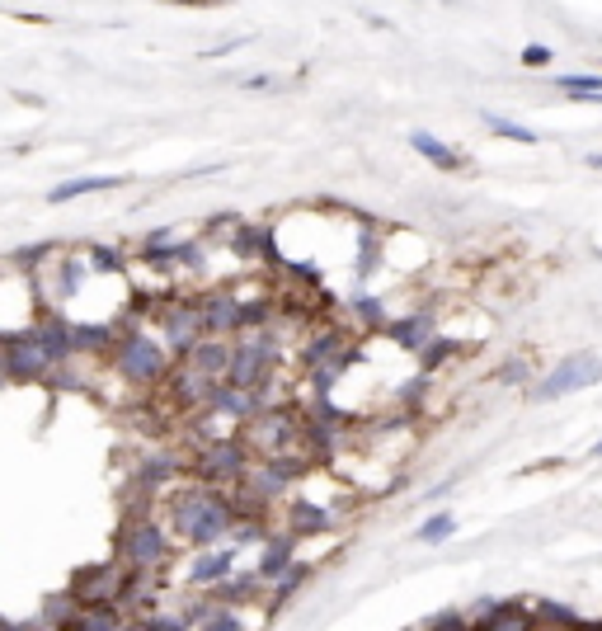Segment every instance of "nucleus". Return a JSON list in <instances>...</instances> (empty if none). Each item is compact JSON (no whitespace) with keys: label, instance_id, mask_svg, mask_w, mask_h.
<instances>
[{"label":"nucleus","instance_id":"16","mask_svg":"<svg viewBox=\"0 0 602 631\" xmlns=\"http://www.w3.org/2000/svg\"><path fill=\"white\" fill-rule=\"evenodd\" d=\"M386 335L400 344V348H414V354H419V348L428 344V335H433V311L424 307L419 316H405V321H395Z\"/></svg>","mask_w":602,"mask_h":631},{"label":"nucleus","instance_id":"25","mask_svg":"<svg viewBox=\"0 0 602 631\" xmlns=\"http://www.w3.org/2000/svg\"><path fill=\"white\" fill-rule=\"evenodd\" d=\"M452 354H457V344H452V340L428 335V344L419 348V368H424V373H433V368H438V363H447Z\"/></svg>","mask_w":602,"mask_h":631},{"label":"nucleus","instance_id":"24","mask_svg":"<svg viewBox=\"0 0 602 631\" xmlns=\"http://www.w3.org/2000/svg\"><path fill=\"white\" fill-rule=\"evenodd\" d=\"M556 86L570 99H602V76H560Z\"/></svg>","mask_w":602,"mask_h":631},{"label":"nucleus","instance_id":"12","mask_svg":"<svg viewBox=\"0 0 602 631\" xmlns=\"http://www.w3.org/2000/svg\"><path fill=\"white\" fill-rule=\"evenodd\" d=\"M198 311H203L207 335H240V325H245L236 292H207L203 302H198Z\"/></svg>","mask_w":602,"mask_h":631},{"label":"nucleus","instance_id":"8","mask_svg":"<svg viewBox=\"0 0 602 631\" xmlns=\"http://www.w3.org/2000/svg\"><path fill=\"white\" fill-rule=\"evenodd\" d=\"M127 579H132V570H123V566H85L71 579V594L80 599V608H109L123 599Z\"/></svg>","mask_w":602,"mask_h":631},{"label":"nucleus","instance_id":"28","mask_svg":"<svg viewBox=\"0 0 602 631\" xmlns=\"http://www.w3.org/2000/svg\"><path fill=\"white\" fill-rule=\"evenodd\" d=\"M71 627H80V631H109V627H123V618H118V612H80Z\"/></svg>","mask_w":602,"mask_h":631},{"label":"nucleus","instance_id":"36","mask_svg":"<svg viewBox=\"0 0 602 631\" xmlns=\"http://www.w3.org/2000/svg\"><path fill=\"white\" fill-rule=\"evenodd\" d=\"M170 5H216V0H170Z\"/></svg>","mask_w":602,"mask_h":631},{"label":"nucleus","instance_id":"37","mask_svg":"<svg viewBox=\"0 0 602 631\" xmlns=\"http://www.w3.org/2000/svg\"><path fill=\"white\" fill-rule=\"evenodd\" d=\"M589 165H593V170H602V156H589Z\"/></svg>","mask_w":602,"mask_h":631},{"label":"nucleus","instance_id":"29","mask_svg":"<svg viewBox=\"0 0 602 631\" xmlns=\"http://www.w3.org/2000/svg\"><path fill=\"white\" fill-rule=\"evenodd\" d=\"M541 608H546V612H532L537 622H550V627H560V622H579L574 612H570V608H560V603H541Z\"/></svg>","mask_w":602,"mask_h":631},{"label":"nucleus","instance_id":"23","mask_svg":"<svg viewBox=\"0 0 602 631\" xmlns=\"http://www.w3.org/2000/svg\"><path fill=\"white\" fill-rule=\"evenodd\" d=\"M484 123H490L494 137H508V142H517V146H537V132H532V127H517V123H508V119H499V113H484Z\"/></svg>","mask_w":602,"mask_h":631},{"label":"nucleus","instance_id":"27","mask_svg":"<svg viewBox=\"0 0 602 631\" xmlns=\"http://www.w3.org/2000/svg\"><path fill=\"white\" fill-rule=\"evenodd\" d=\"M170 476H175V457L156 453V457L142 462V480H146V486H160V480H170Z\"/></svg>","mask_w":602,"mask_h":631},{"label":"nucleus","instance_id":"15","mask_svg":"<svg viewBox=\"0 0 602 631\" xmlns=\"http://www.w3.org/2000/svg\"><path fill=\"white\" fill-rule=\"evenodd\" d=\"M231 566H236V546H216V552L198 556L193 570H189V585H216V579H226Z\"/></svg>","mask_w":602,"mask_h":631},{"label":"nucleus","instance_id":"1","mask_svg":"<svg viewBox=\"0 0 602 631\" xmlns=\"http://www.w3.org/2000/svg\"><path fill=\"white\" fill-rule=\"evenodd\" d=\"M170 523H175V533L183 542L216 546L231 533V523H236V500H231L222 486H207V480H203V486H189L183 495H175Z\"/></svg>","mask_w":602,"mask_h":631},{"label":"nucleus","instance_id":"3","mask_svg":"<svg viewBox=\"0 0 602 631\" xmlns=\"http://www.w3.org/2000/svg\"><path fill=\"white\" fill-rule=\"evenodd\" d=\"M593 381H602V358L598 354H574L565 358L560 368H550L537 387L527 391V401H560V396H574V391H589Z\"/></svg>","mask_w":602,"mask_h":631},{"label":"nucleus","instance_id":"19","mask_svg":"<svg viewBox=\"0 0 602 631\" xmlns=\"http://www.w3.org/2000/svg\"><path fill=\"white\" fill-rule=\"evenodd\" d=\"M410 146H414V152H419L428 165H438V170H457V165H461V156L452 152L447 142H438V137H433V132H414V137H410Z\"/></svg>","mask_w":602,"mask_h":631},{"label":"nucleus","instance_id":"10","mask_svg":"<svg viewBox=\"0 0 602 631\" xmlns=\"http://www.w3.org/2000/svg\"><path fill=\"white\" fill-rule=\"evenodd\" d=\"M216 387H222V377H212L203 373L198 363H183V368L170 373V391H175V401L179 406H189V410H207L212 406V396Z\"/></svg>","mask_w":602,"mask_h":631},{"label":"nucleus","instance_id":"21","mask_svg":"<svg viewBox=\"0 0 602 631\" xmlns=\"http://www.w3.org/2000/svg\"><path fill=\"white\" fill-rule=\"evenodd\" d=\"M189 627L231 631V627H240V618H236V612H226V603H198V612H189Z\"/></svg>","mask_w":602,"mask_h":631},{"label":"nucleus","instance_id":"17","mask_svg":"<svg viewBox=\"0 0 602 631\" xmlns=\"http://www.w3.org/2000/svg\"><path fill=\"white\" fill-rule=\"evenodd\" d=\"M123 175H80V179H66V184H57L53 193H47V203H71V198L80 193H99V189H118Z\"/></svg>","mask_w":602,"mask_h":631},{"label":"nucleus","instance_id":"30","mask_svg":"<svg viewBox=\"0 0 602 631\" xmlns=\"http://www.w3.org/2000/svg\"><path fill=\"white\" fill-rule=\"evenodd\" d=\"M146 627L150 631H183L189 627V612H183V618H146Z\"/></svg>","mask_w":602,"mask_h":631},{"label":"nucleus","instance_id":"38","mask_svg":"<svg viewBox=\"0 0 602 631\" xmlns=\"http://www.w3.org/2000/svg\"><path fill=\"white\" fill-rule=\"evenodd\" d=\"M593 457H598V462H602V443H598V447H593Z\"/></svg>","mask_w":602,"mask_h":631},{"label":"nucleus","instance_id":"2","mask_svg":"<svg viewBox=\"0 0 602 631\" xmlns=\"http://www.w3.org/2000/svg\"><path fill=\"white\" fill-rule=\"evenodd\" d=\"M249 462H255V453H249V443L245 438H212L207 447H203V457L193 462V471H198V480H207V486H231L236 490L240 480H245V471H249Z\"/></svg>","mask_w":602,"mask_h":631},{"label":"nucleus","instance_id":"34","mask_svg":"<svg viewBox=\"0 0 602 631\" xmlns=\"http://www.w3.org/2000/svg\"><path fill=\"white\" fill-rule=\"evenodd\" d=\"M358 311L367 316V321H381V302H377V297H362V302H358Z\"/></svg>","mask_w":602,"mask_h":631},{"label":"nucleus","instance_id":"11","mask_svg":"<svg viewBox=\"0 0 602 631\" xmlns=\"http://www.w3.org/2000/svg\"><path fill=\"white\" fill-rule=\"evenodd\" d=\"M207 335V325H203V311H198V302H189V307H170L165 311V344L175 348V354H189V348Z\"/></svg>","mask_w":602,"mask_h":631},{"label":"nucleus","instance_id":"22","mask_svg":"<svg viewBox=\"0 0 602 631\" xmlns=\"http://www.w3.org/2000/svg\"><path fill=\"white\" fill-rule=\"evenodd\" d=\"M113 344V330L109 325H71V348L76 354H94V348Z\"/></svg>","mask_w":602,"mask_h":631},{"label":"nucleus","instance_id":"26","mask_svg":"<svg viewBox=\"0 0 602 631\" xmlns=\"http://www.w3.org/2000/svg\"><path fill=\"white\" fill-rule=\"evenodd\" d=\"M452 533H457V519L452 513H433V519L419 528V542H428V546H438V542H447Z\"/></svg>","mask_w":602,"mask_h":631},{"label":"nucleus","instance_id":"5","mask_svg":"<svg viewBox=\"0 0 602 631\" xmlns=\"http://www.w3.org/2000/svg\"><path fill=\"white\" fill-rule=\"evenodd\" d=\"M301 429V414H292L288 406H264L259 414H249L245 420V443L249 453L264 457V453H282Z\"/></svg>","mask_w":602,"mask_h":631},{"label":"nucleus","instance_id":"4","mask_svg":"<svg viewBox=\"0 0 602 631\" xmlns=\"http://www.w3.org/2000/svg\"><path fill=\"white\" fill-rule=\"evenodd\" d=\"M273 363H278V344H273L269 335L240 330L236 354H231V373H226V381H236V387H264V381L273 377Z\"/></svg>","mask_w":602,"mask_h":631},{"label":"nucleus","instance_id":"18","mask_svg":"<svg viewBox=\"0 0 602 631\" xmlns=\"http://www.w3.org/2000/svg\"><path fill=\"white\" fill-rule=\"evenodd\" d=\"M33 330H38V340H43V348H47V358H53V363H61L66 354H76V348H71V325H66L61 316H47V321L33 325Z\"/></svg>","mask_w":602,"mask_h":631},{"label":"nucleus","instance_id":"9","mask_svg":"<svg viewBox=\"0 0 602 631\" xmlns=\"http://www.w3.org/2000/svg\"><path fill=\"white\" fill-rule=\"evenodd\" d=\"M53 373V358H47V348L38 340V330H24V335H14L5 344V377H43Z\"/></svg>","mask_w":602,"mask_h":631},{"label":"nucleus","instance_id":"31","mask_svg":"<svg viewBox=\"0 0 602 631\" xmlns=\"http://www.w3.org/2000/svg\"><path fill=\"white\" fill-rule=\"evenodd\" d=\"M546 61H550V47H541V43L523 47V66H546Z\"/></svg>","mask_w":602,"mask_h":631},{"label":"nucleus","instance_id":"14","mask_svg":"<svg viewBox=\"0 0 602 631\" xmlns=\"http://www.w3.org/2000/svg\"><path fill=\"white\" fill-rule=\"evenodd\" d=\"M297 561V533L288 528V533H278V537H264V552H259V579L264 585H273V579L282 575Z\"/></svg>","mask_w":602,"mask_h":631},{"label":"nucleus","instance_id":"13","mask_svg":"<svg viewBox=\"0 0 602 631\" xmlns=\"http://www.w3.org/2000/svg\"><path fill=\"white\" fill-rule=\"evenodd\" d=\"M231 354H236V335H203L183 358L198 363L203 373H212V377L226 381V373H231Z\"/></svg>","mask_w":602,"mask_h":631},{"label":"nucleus","instance_id":"6","mask_svg":"<svg viewBox=\"0 0 602 631\" xmlns=\"http://www.w3.org/2000/svg\"><path fill=\"white\" fill-rule=\"evenodd\" d=\"M113 363H118V373H123L127 381H137V387H156V381L170 373L165 344L146 340V335H127V340H118V354H113Z\"/></svg>","mask_w":602,"mask_h":631},{"label":"nucleus","instance_id":"7","mask_svg":"<svg viewBox=\"0 0 602 631\" xmlns=\"http://www.w3.org/2000/svg\"><path fill=\"white\" fill-rule=\"evenodd\" d=\"M118 552H123V561L132 570H160L165 561H170V533H165L160 523H150V519H137V523L123 528Z\"/></svg>","mask_w":602,"mask_h":631},{"label":"nucleus","instance_id":"20","mask_svg":"<svg viewBox=\"0 0 602 631\" xmlns=\"http://www.w3.org/2000/svg\"><path fill=\"white\" fill-rule=\"evenodd\" d=\"M325 528H329V513L321 504H311L306 495H297L292 500V533L306 537V533H325Z\"/></svg>","mask_w":602,"mask_h":631},{"label":"nucleus","instance_id":"33","mask_svg":"<svg viewBox=\"0 0 602 631\" xmlns=\"http://www.w3.org/2000/svg\"><path fill=\"white\" fill-rule=\"evenodd\" d=\"M90 259L99 264V269H118V255L113 250H90Z\"/></svg>","mask_w":602,"mask_h":631},{"label":"nucleus","instance_id":"32","mask_svg":"<svg viewBox=\"0 0 602 631\" xmlns=\"http://www.w3.org/2000/svg\"><path fill=\"white\" fill-rule=\"evenodd\" d=\"M471 618H461V612H438V618H428L424 627H466Z\"/></svg>","mask_w":602,"mask_h":631},{"label":"nucleus","instance_id":"35","mask_svg":"<svg viewBox=\"0 0 602 631\" xmlns=\"http://www.w3.org/2000/svg\"><path fill=\"white\" fill-rule=\"evenodd\" d=\"M499 377H504V381H517V377H527V363H523V358H513V363H508V368L499 373Z\"/></svg>","mask_w":602,"mask_h":631}]
</instances>
